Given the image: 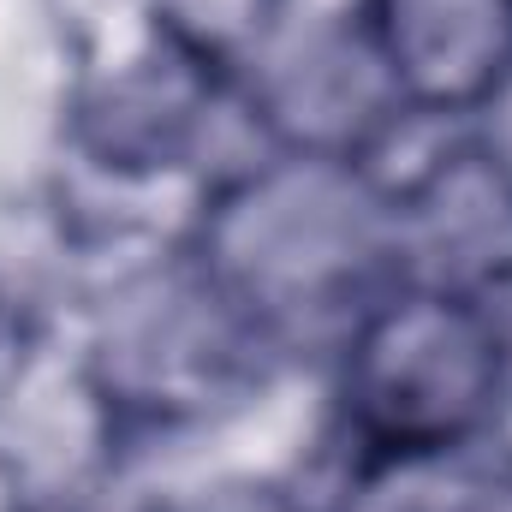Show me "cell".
I'll return each instance as SVG.
<instances>
[{
  "mask_svg": "<svg viewBox=\"0 0 512 512\" xmlns=\"http://www.w3.org/2000/svg\"><path fill=\"white\" fill-rule=\"evenodd\" d=\"M185 256L268 346H286L322 328L346 334L399 280V221L358 161L262 149L209 185Z\"/></svg>",
  "mask_w": 512,
  "mask_h": 512,
  "instance_id": "6da1fadb",
  "label": "cell"
},
{
  "mask_svg": "<svg viewBox=\"0 0 512 512\" xmlns=\"http://www.w3.org/2000/svg\"><path fill=\"white\" fill-rule=\"evenodd\" d=\"M512 387V334L495 298L393 280L340 334V435L352 465L483 447Z\"/></svg>",
  "mask_w": 512,
  "mask_h": 512,
  "instance_id": "7a4b0ae2",
  "label": "cell"
},
{
  "mask_svg": "<svg viewBox=\"0 0 512 512\" xmlns=\"http://www.w3.org/2000/svg\"><path fill=\"white\" fill-rule=\"evenodd\" d=\"M262 340L251 316L191 262L143 268L108 292L84 352V393L114 435L185 429L256 382Z\"/></svg>",
  "mask_w": 512,
  "mask_h": 512,
  "instance_id": "3957f363",
  "label": "cell"
},
{
  "mask_svg": "<svg viewBox=\"0 0 512 512\" xmlns=\"http://www.w3.org/2000/svg\"><path fill=\"white\" fill-rule=\"evenodd\" d=\"M239 102L251 108L262 149L322 161H364L411 114L387 78L364 6L322 12L298 30L286 24V36L239 84Z\"/></svg>",
  "mask_w": 512,
  "mask_h": 512,
  "instance_id": "277c9868",
  "label": "cell"
},
{
  "mask_svg": "<svg viewBox=\"0 0 512 512\" xmlns=\"http://www.w3.org/2000/svg\"><path fill=\"white\" fill-rule=\"evenodd\" d=\"M233 96L239 84L215 78L149 30L126 60L78 84L66 108V143L96 179L155 185L209 149V131Z\"/></svg>",
  "mask_w": 512,
  "mask_h": 512,
  "instance_id": "5b68a950",
  "label": "cell"
},
{
  "mask_svg": "<svg viewBox=\"0 0 512 512\" xmlns=\"http://www.w3.org/2000/svg\"><path fill=\"white\" fill-rule=\"evenodd\" d=\"M399 102L471 126L512 90V0H358Z\"/></svg>",
  "mask_w": 512,
  "mask_h": 512,
  "instance_id": "8992f818",
  "label": "cell"
},
{
  "mask_svg": "<svg viewBox=\"0 0 512 512\" xmlns=\"http://www.w3.org/2000/svg\"><path fill=\"white\" fill-rule=\"evenodd\" d=\"M352 512H512V459L483 441L429 459L358 465Z\"/></svg>",
  "mask_w": 512,
  "mask_h": 512,
  "instance_id": "52a82bcc",
  "label": "cell"
},
{
  "mask_svg": "<svg viewBox=\"0 0 512 512\" xmlns=\"http://www.w3.org/2000/svg\"><path fill=\"white\" fill-rule=\"evenodd\" d=\"M286 24L292 0H149V30L227 84L251 78Z\"/></svg>",
  "mask_w": 512,
  "mask_h": 512,
  "instance_id": "ba28073f",
  "label": "cell"
},
{
  "mask_svg": "<svg viewBox=\"0 0 512 512\" xmlns=\"http://www.w3.org/2000/svg\"><path fill=\"white\" fill-rule=\"evenodd\" d=\"M149 512H316V507L292 483H280V477L221 471V477H203L191 489H173L167 501H155Z\"/></svg>",
  "mask_w": 512,
  "mask_h": 512,
  "instance_id": "9c48e42d",
  "label": "cell"
},
{
  "mask_svg": "<svg viewBox=\"0 0 512 512\" xmlns=\"http://www.w3.org/2000/svg\"><path fill=\"white\" fill-rule=\"evenodd\" d=\"M18 340H24L18 310H12V304H6V292H0V382H6V370H12V358H18Z\"/></svg>",
  "mask_w": 512,
  "mask_h": 512,
  "instance_id": "30bf717a",
  "label": "cell"
}]
</instances>
